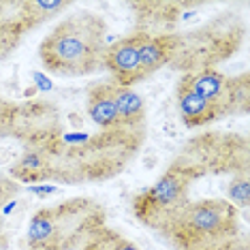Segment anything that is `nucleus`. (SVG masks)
Instances as JSON below:
<instances>
[{"instance_id":"f257e3e1","label":"nucleus","mask_w":250,"mask_h":250,"mask_svg":"<svg viewBox=\"0 0 250 250\" xmlns=\"http://www.w3.org/2000/svg\"><path fill=\"white\" fill-rule=\"evenodd\" d=\"M144 144V130H103L99 135L60 133L43 146L54 182H101L124 171Z\"/></svg>"},{"instance_id":"f03ea898","label":"nucleus","mask_w":250,"mask_h":250,"mask_svg":"<svg viewBox=\"0 0 250 250\" xmlns=\"http://www.w3.org/2000/svg\"><path fill=\"white\" fill-rule=\"evenodd\" d=\"M156 235L171 250H248L240 209L227 199L188 201Z\"/></svg>"},{"instance_id":"7ed1b4c3","label":"nucleus","mask_w":250,"mask_h":250,"mask_svg":"<svg viewBox=\"0 0 250 250\" xmlns=\"http://www.w3.org/2000/svg\"><path fill=\"white\" fill-rule=\"evenodd\" d=\"M107 24L92 11L62 20L39 45L43 66L60 77H83L103 69Z\"/></svg>"},{"instance_id":"20e7f679","label":"nucleus","mask_w":250,"mask_h":250,"mask_svg":"<svg viewBox=\"0 0 250 250\" xmlns=\"http://www.w3.org/2000/svg\"><path fill=\"white\" fill-rule=\"evenodd\" d=\"M107 220L105 208L86 197L43 208L30 218L28 246L30 250H83L90 235Z\"/></svg>"},{"instance_id":"39448f33","label":"nucleus","mask_w":250,"mask_h":250,"mask_svg":"<svg viewBox=\"0 0 250 250\" xmlns=\"http://www.w3.org/2000/svg\"><path fill=\"white\" fill-rule=\"evenodd\" d=\"M244 39V24L237 13H223L190 32H180V49L169 66L184 73L214 69L237 52Z\"/></svg>"},{"instance_id":"423d86ee","label":"nucleus","mask_w":250,"mask_h":250,"mask_svg":"<svg viewBox=\"0 0 250 250\" xmlns=\"http://www.w3.org/2000/svg\"><path fill=\"white\" fill-rule=\"evenodd\" d=\"M173 165L192 180L206 173H248V141L229 133H208L188 141Z\"/></svg>"},{"instance_id":"0eeeda50","label":"nucleus","mask_w":250,"mask_h":250,"mask_svg":"<svg viewBox=\"0 0 250 250\" xmlns=\"http://www.w3.org/2000/svg\"><path fill=\"white\" fill-rule=\"evenodd\" d=\"M190 184H192L190 175L171 163V167L158 178L154 186L135 195L133 199L135 218L144 227L156 233L169 218H173L190 201L188 199Z\"/></svg>"},{"instance_id":"6e6552de","label":"nucleus","mask_w":250,"mask_h":250,"mask_svg":"<svg viewBox=\"0 0 250 250\" xmlns=\"http://www.w3.org/2000/svg\"><path fill=\"white\" fill-rule=\"evenodd\" d=\"M62 133L60 118L54 105L24 103L0 107V137H15L26 147H43Z\"/></svg>"},{"instance_id":"1a4fd4ad","label":"nucleus","mask_w":250,"mask_h":250,"mask_svg":"<svg viewBox=\"0 0 250 250\" xmlns=\"http://www.w3.org/2000/svg\"><path fill=\"white\" fill-rule=\"evenodd\" d=\"M130 9L137 13V26L135 30L144 35H175L180 21L190 20L201 11L203 2H130Z\"/></svg>"},{"instance_id":"9d476101","label":"nucleus","mask_w":250,"mask_h":250,"mask_svg":"<svg viewBox=\"0 0 250 250\" xmlns=\"http://www.w3.org/2000/svg\"><path fill=\"white\" fill-rule=\"evenodd\" d=\"M144 32L135 30L133 35L118 39L103 54V69H107L113 77V83L122 88H133L141 82L139 73V52L144 43Z\"/></svg>"},{"instance_id":"9b49d317","label":"nucleus","mask_w":250,"mask_h":250,"mask_svg":"<svg viewBox=\"0 0 250 250\" xmlns=\"http://www.w3.org/2000/svg\"><path fill=\"white\" fill-rule=\"evenodd\" d=\"M175 103H178V111L182 122L188 128H199L206 124L225 118L220 109L214 103H209L208 99H203L199 92H195L188 83L184 82V77H180L178 88H175Z\"/></svg>"},{"instance_id":"f8f14e48","label":"nucleus","mask_w":250,"mask_h":250,"mask_svg":"<svg viewBox=\"0 0 250 250\" xmlns=\"http://www.w3.org/2000/svg\"><path fill=\"white\" fill-rule=\"evenodd\" d=\"M180 49V32L175 35H146L139 52V73L141 82L154 75L158 69L169 66Z\"/></svg>"},{"instance_id":"ddd939ff","label":"nucleus","mask_w":250,"mask_h":250,"mask_svg":"<svg viewBox=\"0 0 250 250\" xmlns=\"http://www.w3.org/2000/svg\"><path fill=\"white\" fill-rule=\"evenodd\" d=\"M86 111H88V118L99 128H103V130L120 128L116 101H113V82L92 83V86L88 88Z\"/></svg>"},{"instance_id":"4468645a","label":"nucleus","mask_w":250,"mask_h":250,"mask_svg":"<svg viewBox=\"0 0 250 250\" xmlns=\"http://www.w3.org/2000/svg\"><path fill=\"white\" fill-rule=\"evenodd\" d=\"M11 178L18 182H47L52 178V165L43 147H26L21 156L11 165Z\"/></svg>"},{"instance_id":"2eb2a0df","label":"nucleus","mask_w":250,"mask_h":250,"mask_svg":"<svg viewBox=\"0 0 250 250\" xmlns=\"http://www.w3.org/2000/svg\"><path fill=\"white\" fill-rule=\"evenodd\" d=\"M71 4L73 2H69V0H20L15 18L20 20V24L28 32L32 28L45 24V21L54 20L56 15L64 13L66 9H71Z\"/></svg>"},{"instance_id":"dca6fc26","label":"nucleus","mask_w":250,"mask_h":250,"mask_svg":"<svg viewBox=\"0 0 250 250\" xmlns=\"http://www.w3.org/2000/svg\"><path fill=\"white\" fill-rule=\"evenodd\" d=\"M113 101L118 109L120 128L144 130L146 126V103L133 88H122L113 83Z\"/></svg>"},{"instance_id":"f3484780","label":"nucleus","mask_w":250,"mask_h":250,"mask_svg":"<svg viewBox=\"0 0 250 250\" xmlns=\"http://www.w3.org/2000/svg\"><path fill=\"white\" fill-rule=\"evenodd\" d=\"M83 250H139L137 244H133L130 240L122 235V233L109 229L107 225H103L101 229H96L90 240L86 242Z\"/></svg>"},{"instance_id":"a211bd4d","label":"nucleus","mask_w":250,"mask_h":250,"mask_svg":"<svg viewBox=\"0 0 250 250\" xmlns=\"http://www.w3.org/2000/svg\"><path fill=\"white\" fill-rule=\"evenodd\" d=\"M18 13V11H15ZM26 30L20 24L18 18H4L0 20V60H7L11 54L18 49L20 41L24 39Z\"/></svg>"},{"instance_id":"6ab92c4d","label":"nucleus","mask_w":250,"mask_h":250,"mask_svg":"<svg viewBox=\"0 0 250 250\" xmlns=\"http://www.w3.org/2000/svg\"><path fill=\"white\" fill-rule=\"evenodd\" d=\"M227 197H229V203L235 206L237 209L248 208L250 203V184H248V173H237L233 182L227 188Z\"/></svg>"},{"instance_id":"aec40b11","label":"nucleus","mask_w":250,"mask_h":250,"mask_svg":"<svg viewBox=\"0 0 250 250\" xmlns=\"http://www.w3.org/2000/svg\"><path fill=\"white\" fill-rule=\"evenodd\" d=\"M15 192H18V184H15V180L0 175V209L4 208V203H9L11 199L15 197Z\"/></svg>"},{"instance_id":"412c9836","label":"nucleus","mask_w":250,"mask_h":250,"mask_svg":"<svg viewBox=\"0 0 250 250\" xmlns=\"http://www.w3.org/2000/svg\"><path fill=\"white\" fill-rule=\"evenodd\" d=\"M15 2H18V0H0V20L9 18V9H13Z\"/></svg>"},{"instance_id":"4be33fe9","label":"nucleus","mask_w":250,"mask_h":250,"mask_svg":"<svg viewBox=\"0 0 250 250\" xmlns=\"http://www.w3.org/2000/svg\"><path fill=\"white\" fill-rule=\"evenodd\" d=\"M2 105H4V103H2V101H0V107H2Z\"/></svg>"}]
</instances>
